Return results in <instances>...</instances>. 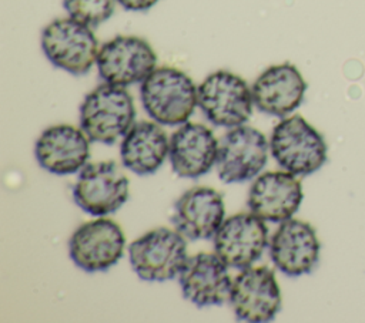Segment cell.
<instances>
[{
	"instance_id": "obj_1",
	"label": "cell",
	"mask_w": 365,
	"mask_h": 323,
	"mask_svg": "<svg viewBox=\"0 0 365 323\" xmlns=\"http://www.w3.org/2000/svg\"><path fill=\"white\" fill-rule=\"evenodd\" d=\"M194 81L174 67L154 68L141 81L140 98L147 114L163 125H181L198 105Z\"/></svg>"
},
{
	"instance_id": "obj_8",
	"label": "cell",
	"mask_w": 365,
	"mask_h": 323,
	"mask_svg": "<svg viewBox=\"0 0 365 323\" xmlns=\"http://www.w3.org/2000/svg\"><path fill=\"white\" fill-rule=\"evenodd\" d=\"M265 135L247 125L230 129L218 142L217 172L222 182H245L255 178L268 159Z\"/></svg>"
},
{
	"instance_id": "obj_9",
	"label": "cell",
	"mask_w": 365,
	"mask_h": 323,
	"mask_svg": "<svg viewBox=\"0 0 365 323\" xmlns=\"http://www.w3.org/2000/svg\"><path fill=\"white\" fill-rule=\"evenodd\" d=\"M96 64L104 83L127 87L148 77L155 68L157 55L144 38L117 36L100 47Z\"/></svg>"
},
{
	"instance_id": "obj_14",
	"label": "cell",
	"mask_w": 365,
	"mask_h": 323,
	"mask_svg": "<svg viewBox=\"0 0 365 323\" xmlns=\"http://www.w3.org/2000/svg\"><path fill=\"white\" fill-rule=\"evenodd\" d=\"M227 268L217 253L200 252L188 258L178 273L182 296L198 307L230 300L232 280Z\"/></svg>"
},
{
	"instance_id": "obj_3",
	"label": "cell",
	"mask_w": 365,
	"mask_h": 323,
	"mask_svg": "<svg viewBox=\"0 0 365 323\" xmlns=\"http://www.w3.org/2000/svg\"><path fill=\"white\" fill-rule=\"evenodd\" d=\"M269 148L277 164L294 175H309L327 162L324 137L298 114L275 125Z\"/></svg>"
},
{
	"instance_id": "obj_15",
	"label": "cell",
	"mask_w": 365,
	"mask_h": 323,
	"mask_svg": "<svg viewBox=\"0 0 365 323\" xmlns=\"http://www.w3.org/2000/svg\"><path fill=\"white\" fill-rule=\"evenodd\" d=\"M302 185L288 171H271L259 175L251 185L248 208L265 222L281 223L291 219L302 202Z\"/></svg>"
},
{
	"instance_id": "obj_12",
	"label": "cell",
	"mask_w": 365,
	"mask_h": 323,
	"mask_svg": "<svg viewBox=\"0 0 365 323\" xmlns=\"http://www.w3.org/2000/svg\"><path fill=\"white\" fill-rule=\"evenodd\" d=\"M268 245L265 221L255 213H235L214 235L215 253L228 268L244 269L255 263Z\"/></svg>"
},
{
	"instance_id": "obj_19",
	"label": "cell",
	"mask_w": 365,
	"mask_h": 323,
	"mask_svg": "<svg viewBox=\"0 0 365 323\" xmlns=\"http://www.w3.org/2000/svg\"><path fill=\"white\" fill-rule=\"evenodd\" d=\"M218 141L212 131L195 122H184L170 138V162L181 178L197 179L207 174L217 161Z\"/></svg>"
},
{
	"instance_id": "obj_20",
	"label": "cell",
	"mask_w": 365,
	"mask_h": 323,
	"mask_svg": "<svg viewBox=\"0 0 365 323\" xmlns=\"http://www.w3.org/2000/svg\"><path fill=\"white\" fill-rule=\"evenodd\" d=\"M170 151L167 134L157 122L140 121L131 125L120 145L121 161L137 175L154 174Z\"/></svg>"
},
{
	"instance_id": "obj_10",
	"label": "cell",
	"mask_w": 365,
	"mask_h": 323,
	"mask_svg": "<svg viewBox=\"0 0 365 323\" xmlns=\"http://www.w3.org/2000/svg\"><path fill=\"white\" fill-rule=\"evenodd\" d=\"M125 236L111 219L100 218L80 225L68 240L71 260L86 272H104L123 256Z\"/></svg>"
},
{
	"instance_id": "obj_5",
	"label": "cell",
	"mask_w": 365,
	"mask_h": 323,
	"mask_svg": "<svg viewBox=\"0 0 365 323\" xmlns=\"http://www.w3.org/2000/svg\"><path fill=\"white\" fill-rule=\"evenodd\" d=\"M133 270L145 282H165L181 272L185 265L187 243L178 231L155 228L128 246Z\"/></svg>"
},
{
	"instance_id": "obj_18",
	"label": "cell",
	"mask_w": 365,
	"mask_h": 323,
	"mask_svg": "<svg viewBox=\"0 0 365 323\" xmlns=\"http://www.w3.org/2000/svg\"><path fill=\"white\" fill-rule=\"evenodd\" d=\"M224 213L222 195L212 188L197 186L177 199L171 222L188 239H211L224 222Z\"/></svg>"
},
{
	"instance_id": "obj_4",
	"label": "cell",
	"mask_w": 365,
	"mask_h": 323,
	"mask_svg": "<svg viewBox=\"0 0 365 323\" xmlns=\"http://www.w3.org/2000/svg\"><path fill=\"white\" fill-rule=\"evenodd\" d=\"M41 48L54 67L73 75L87 74L100 50L91 27L70 16L53 20L43 28Z\"/></svg>"
},
{
	"instance_id": "obj_17",
	"label": "cell",
	"mask_w": 365,
	"mask_h": 323,
	"mask_svg": "<svg viewBox=\"0 0 365 323\" xmlns=\"http://www.w3.org/2000/svg\"><path fill=\"white\" fill-rule=\"evenodd\" d=\"M34 155L38 165L51 174H74L90 157V139L81 128L67 124L53 125L37 138Z\"/></svg>"
},
{
	"instance_id": "obj_16",
	"label": "cell",
	"mask_w": 365,
	"mask_h": 323,
	"mask_svg": "<svg viewBox=\"0 0 365 323\" xmlns=\"http://www.w3.org/2000/svg\"><path fill=\"white\" fill-rule=\"evenodd\" d=\"M307 83L291 63L271 65L264 70L251 87L254 105L275 117H287L304 101Z\"/></svg>"
},
{
	"instance_id": "obj_21",
	"label": "cell",
	"mask_w": 365,
	"mask_h": 323,
	"mask_svg": "<svg viewBox=\"0 0 365 323\" xmlns=\"http://www.w3.org/2000/svg\"><path fill=\"white\" fill-rule=\"evenodd\" d=\"M114 1L117 0H63V6L71 18L97 27L113 16Z\"/></svg>"
},
{
	"instance_id": "obj_11",
	"label": "cell",
	"mask_w": 365,
	"mask_h": 323,
	"mask_svg": "<svg viewBox=\"0 0 365 323\" xmlns=\"http://www.w3.org/2000/svg\"><path fill=\"white\" fill-rule=\"evenodd\" d=\"M230 305L238 320H272L281 309V292L274 272L267 266L244 268L232 280Z\"/></svg>"
},
{
	"instance_id": "obj_6",
	"label": "cell",
	"mask_w": 365,
	"mask_h": 323,
	"mask_svg": "<svg viewBox=\"0 0 365 323\" xmlns=\"http://www.w3.org/2000/svg\"><path fill=\"white\" fill-rule=\"evenodd\" d=\"M198 107L210 122L220 127H238L252 114V92L244 78L227 70L205 77L197 90Z\"/></svg>"
},
{
	"instance_id": "obj_22",
	"label": "cell",
	"mask_w": 365,
	"mask_h": 323,
	"mask_svg": "<svg viewBox=\"0 0 365 323\" xmlns=\"http://www.w3.org/2000/svg\"><path fill=\"white\" fill-rule=\"evenodd\" d=\"M128 11H145L151 9L158 0H117Z\"/></svg>"
},
{
	"instance_id": "obj_7",
	"label": "cell",
	"mask_w": 365,
	"mask_h": 323,
	"mask_svg": "<svg viewBox=\"0 0 365 323\" xmlns=\"http://www.w3.org/2000/svg\"><path fill=\"white\" fill-rule=\"evenodd\" d=\"M73 199L90 215H110L128 199V179L114 161L86 164L73 186Z\"/></svg>"
},
{
	"instance_id": "obj_13",
	"label": "cell",
	"mask_w": 365,
	"mask_h": 323,
	"mask_svg": "<svg viewBox=\"0 0 365 323\" xmlns=\"http://www.w3.org/2000/svg\"><path fill=\"white\" fill-rule=\"evenodd\" d=\"M319 240L315 229L304 221L281 222L269 240V256L287 276H301L314 270L319 259Z\"/></svg>"
},
{
	"instance_id": "obj_2",
	"label": "cell",
	"mask_w": 365,
	"mask_h": 323,
	"mask_svg": "<svg viewBox=\"0 0 365 323\" xmlns=\"http://www.w3.org/2000/svg\"><path fill=\"white\" fill-rule=\"evenodd\" d=\"M135 108L125 87L100 84L90 91L80 107V128L91 142L114 144L134 124Z\"/></svg>"
}]
</instances>
